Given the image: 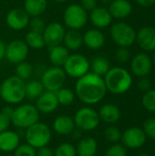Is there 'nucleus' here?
<instances>
[{"mask_svg":"<svg viewBox=\"0 0 155 156\" xmlns=\"http://www.w3.org/2000/svg\"><path fill=\"white\" fill-rule=\"evenodd\" d=\"M56 96L58 101V104L61 106H69L70 104L73 103L75 100V92L69 88L62 87L56 92Z\"/></svg>","mask_w":155,"mask_h":156,"instance_id":"31","label":"nucleus"},{"mask_svg":"<svg viewBox=\"0 0 155 156\" xmlns=\"http://www.w3.org/2000/svg\"><path fill=\"white\" fill-rule=\"evenodd\" d=\"M54 156H77L76 146L69 143H62L55 149Z\"/></svg>","mask_w":155,"mask_h":156,"instance_id":"33","label":"nucleus"},{"mask_svg":"<svg viewBox=\"0 0 155 156\" xmlns=\"http://www.w3.org/2000/svg\"><path fill=\"white\" fill-rule=\"evenodd\" d=\"M73 120L75 127L84 132H91L95 130L100 122L98 112L88 106L79 109L76 112Z\"/></svg>","mask_w":155,"mask_h":156,"instance_id":"9","label":"nucleus"},{"mask_svg":"<svg viewBox=\"0 0 155 156\" xmlns=\"http://www.w3.org/2000/svg\"><path fill=\"white\" fill-rule=\"evenodd\" d=\"M45 27H46V23H45L44 19L41 16L30 17V20H29V23H28L29 30L42 33L44 28H45Z\"/></svg>","mask_w":155,"mask_h":156,"instance_id":"37","label":"nucleus"},{"mask_svg":"<svg viewBox=\"0 0 155 156\" xmlns=\"http://www.w3.org/2000/svg\"><path fill=\"white\" fill-rule=\"evenodd\" d=\"M45 91V88L40 80H32L27 82H26L25 85V93L26 98L36 101L43 92Z\"/></svg>","mask_w":155,"mask_h":156,"instance_id":"29","label":"nucleus"},{"mask_svg":"<svg viewBox=\"0 0 155 156\" xmlns=\"http://www.w3.org/2000/svg\"><path fill=\"white\" fill-rule=\"evenodd\" d=\"M69 56V50L62 44L49 48L48 59L52 64V66L62 68Z\"/></svg>","mask_w":155,"mask_h":156,"instance_id":"23","label":"nucleus"},{"mask_svg":"<svg viewBox=\"0 0 155 156\" xmlns=\"http://www.w3.org/2000/svg\"><path fill=\"white\" fill-rule=\"evenodd\" d=\"M75 128L74 120L69 115H59L53 122V130L59 135H69L74 132Z\"/></svg>","mask_w":155,"mask_h":156,"instance_id":"22","label":"nucleus"},{"mask_svg":"<svg viewBox=\"0 0 155 156\" xmlns=\"http://www.w3.org/2000/svg\"><path fill=\"white\" fill-rule=\"evenodd\" d=\"M5 44L0 38V61L5 58Z\"/></svg>","mask_w":155,"mask_h":156,"instance_id":"47","label":"nucleus"},{"mask_svg":"<svg viewBox=\"0 0 155 156\" xmlns=\"http://www.w3.org/2000/svg\"><path fill=\"white\" fill-rule=\"evenodd\" d=\"M29 48L25 42L21 39H14L5 45V58L12 64H18L22 61H25L28 56Z\"/></svg>","mask_w":155,"mask_h":156,"instance_id":"11","label":"nucleus"},{"mask_svg":"<svg viewBox=\"0 0 155 156\" xmlns=\"http://www.w3.org/2000/svg\"><path fill=\"white\" fill-rule=\"evenodd\" d=\"M89 20V14L79 4L69 5L63 12V23L69 29L79 30L83 28Z\"/></svg>","mask_w":155,"mask_h":156,"instance_id":"6","label":"nucleus"},{"mask_svg":"<svg viewBox=\"0 0 155 156\" xmlns=\"http://www.w3.org/2000/svg\"><path fill=\"white\" fill-rule=\"evenodd\" d=\"M152 61L154 63V65H155V50L153 51V58H152Z\"/></svg>","mask_w":155,"mask_h":156,"instance_id":"50","label":"nucleus"},{"mask_svg":"<svg viewBox=\"0 0 155 156\" xmlns=\"http://www.w3.org/2000/svg\"><path fill=\"white\" fill-rule=\"evenodd\" d=\"M122 132L116 126H109L104 132L105 139L111 144H118L122 140Z\"/></svg>","mask_w":155,"mask_h":156,"instance_id":"34","label":"nucleus"},{"mask_svg":"<svg viewBox=\"0 0 155 156\" xmlns=\"http://www.w3.org/2000/svg\"><path fill=\"white\" fill-rule=\"evenodd\" d=\"M26 81L16 75L10 76L0 84V97L9 105L21 103L26 98Z\"/></svg>","mask_w":155,"mask_h":156,"instance_id":"3","label":"nucleus"},{"mask_svg":"<svg viewBox=\"0 0 155 156\" xmlns=\"http://www.w3.org/2000/svg\"><path fill=\"white\" fill-rule=\"evenodd\" d=\"M62 44L69 51H77L83 46L82 34L79 30L69 29L66 31Z\"/></svg>","mask_w":155,"mask_h":156,"instance_id":"25","label":"nucleus"},{"mask_svg":"<svg viewBox=\"0 0 155 156\" xmlns=\"http://www.w3.org/2000/svg\"><path fill=\"white\" fill-rule=\"evenodd\" d=\"M94 156H100V155H97V154H96V155H94Z\"/></svg>","mask_w":155,"mask_h":156,"instance_id":"52","label":"nucleus"},{"mask_svg":"<svg viewBox=\"0 0 155 156\" xmlns=\"http://www.w3.org/2000/svg\"><path fill=\"white\" fill-rule=\"evenodd\" d=\"M13 156H37V149L29 145L28 144H19L14 151Z\"/></svg>","mask_w":155,"mask_h":156,"instance_id":"36","label":"nucleus"},{"mask_svg":"<svg viewBox=\"0 0 155 156\" xmlns=\"http://www.w3.org/2000/svg\"><path fill=\"white\" fill-rule=\"evenodd\" d=\"M138 88L140 90L142 91H147L149 90H151V81L147 77H143L140 79L139 82H138Z\"/></svg>","mask_w":155,"mask_h":156,"instance_id":"42","label":"nucleus"},{"mask_svg":"<svg viewBox=\"0 0 155 156\" xmlns=\"http://www.w3.org/2000/svg\"><path fill=\"white\" fill-rule=\"evenodd\" d=\"M33 71H34L33 66L25 60V61H22V62L16 65V69H15L16 74L15 75L16 77H18L19 79L26 81V80H28L32 76Z\"/></svg>","mask_w":155,"mask_h":156,"instance_id":"32","label":"nucleus"},{"mask_svg":"<svg viewBox=\"0 0 155 156\" xmlns=\"http://www.w3.org/2000/svg\"><path fill=\"white\" fill-rule=\"evenodd\" d=\"M66 31L65 26L59 22L55 21L46 25L42 32L45 44L49 48L62 44Z\"/></svg>","mask_w":155,"mask_h":156,"instance_id":"12","label":"nucleus"},{"mask_svg":"<svg viewBox=\"0 0 155 156\" xmlns=\"http://www.w3.org/2000/svg\"><path fill=\"white\" fill-rule=\"evenodd\" d=\"M146 135L142 128L131 127L127 129L122 135L123 146L129 149H139L144 145L146 142Z\"/></svg>","mask_w":155,"mask_h":156,"instance_id":"13","label":"nucleus"},{"mask_svg":"<svg viewBox=\"0 0 155 156\" xmlns=\"http://www.w3.org/2000/svg\"><path fill=\"white\" fill-rule=\"evenodd\" d=\"M138 46L144 51L155 50V28L150 26L141 27L136 33Z\"/></svg>","mask_w":155,"mask_h":156,"instance_id":"18","label":"nucleus"},{"mask_svg":"<svg viewBox=\"0 0 155 156\" xmlns=\"http://www.w3.org/2000/svg\"><path fill=\"white\" fill-rule=\"evenodd\" d=\"M115 58L118 62L121 63H126L129 61L131 58V53L128 49V48L119 47V48L115 51Z\"/></svg>","mask_w":155,"mask_h":156,"instance_id":"40","label":"nucleus"},{"mask_svg":"<svg viewBox=\"0 0 155 156\" xmlns=\"http://www.w3.org/2000/svg\"><path fill=\"white\" fill-rule=\"evenodd\" d=\"M48 7V0H24V10L30 17L41 16Z\"/></svg>","mask_w":155,"mask_h":156,"instance_id":"27","label":"nucleus"},{"mask_svg":"<svg viewBox=\"0 0 155 156\" xmlns=\"http://www.w3.org/2000/svg\"><path fill=\"white\" fill-rule=\"evenodd\" d=\"M67 80V75L61 67L52 66L46 69L41 76V83L43 84L45 90L56 92L62 87Z\"/></svg>","mask_w":155,"mask_h":156,"instance_id":"10","label":"nucleus"},{"mask_svg":"<svg viewBox=\"0 0 155 156\" xmlns=\"http://www.w3.org/2000/svg\"><path fill=\"white\" fill-rule=\"evenodd\" d=\"M110 69H111V66H110L109 60L102 56H97L90 62V71H91L92 73L98 76L104 77L106 73L110 70Z\"/></svg>","mask_w":155,"mask_h":156,"instance_id":"28","label":"nucleus"},{"mask_svg":"<svg viewBox=\"0 0 155 156\" xmlns=\"http://www.w3.org/2000/svg\"><path fill=\"white\" fill-rule=\"evenodd\" d=\"M25 42L26 43L29 48L33 49H41L46 46L42 33L31 30L26 33L25 37Z\"/></svg>","mask_w":155,"mask_h":156,"instance_id":"30","label":"nucleus"},{"mask_svg":"<svg viewBox=\"0 0 155 156\" xmlns=\"http://www.w3.org/2000/svg\"><path fill=\"white\" fill-rule=\"evenodd\" d=\"M35 106L40 113L48 114L55 112L59 106V104L55 92L45 90L36 100Z\"/></svg>","mask_w":155,"mask_h":156,"instance_id":"16","label":"nucleus"},{"mask_svg":"<svg viewBox=\"0 0 155 156\" xmlns=\"http://www.w3.org/2000/svg\"><path fill=\"white\" fill-rule=\"evenodd\" d=\"M143 132L146 137L155 141V118H149L143 124Z\"/></svg>","mask_w":155,"mask_h":156,"instance_id":"39","label":"nucleus"},{"mask_svg":"<svg viewBox=\"0 0 155 156\" xmlns=\"http://www.w3.org/2000/svg\"><path fill=\"white\" fill-rule=\"evenodd\" d=\"M136 156H149V154H145V153H141V154H137Z\"/></svg>","mask_w":155,"mask_h":156,"instance_id":"49","label":"nucleus"},{"mask_svg":"<svg viewBox=\"0 0 155 156\" xmlns=\"http://www.w3.org/2000/svg\"><path fill=\"white\" fill-rule=\"evenodd\" d=\"M62 69L67 76L73 79H79L90 70V61L89 58L79 53L69 54Z\"/></svg>","mask_w":155,"mask_h":156,"instance_id":"7","label":"nucleus"},{"mask_svg":"<svg viewBox=\"0 0 155 156\" xmlns=\"http://www.w3.org/2000/svg\"><path fill=\"white\" fill-rule=\"evenodd\" d=\"M138 5L143 7H150L155 4V0H135Z\"/></svg>","mask_w":155,"mask_h":156,"instance_id":"45","label":"nucleus"},{"mask_svg":"<svg viewBox=\"0 0 155 156\" xmlns=\"http://www.w3.org/2000/svg\"><path fill=\"white\" fill-rule=\"evenodd\" d=\"M20 144V137L17 133L6 130L0 133V151L4 153L14 152Z\"/></svg>","mask_w":155,"mask_h":156,"instance_id":"21","label":"nucleus"},{"mask_svg":"<svg viewBox=\"0 0 155 156\" xmlns=\"http://www.w3.org/2000/svg\"><path fill=\"white\" fill-rule=\"evenodd\" d=\"M39 116L40 112L35 105L25 103L14 108V112L10 118V121L14 126L26 130L34 123L37 122Z\"/></svg>","mask_w":155,"mask_h":156,"instance_id":"4","label":"nucleus"},{"mask_svg":"<svg viewBox=\"0 0 155 156\" xmlns=\"http://www.w3.org/2000/svg\"><path fill=\"white\" fill-rule=\"evenodd\" d=\"M25 139L26 144L35 149H38L49 144L52 139V132L46 123L38 121L26 129Z\"/></svg>","mask_w":155,"mask_h":156,"instance_id":"5","label":"nucleus"},{"mask_svg":"<svg viewBox=\"0 0 155 156\" xmlns=\"http://www.w3.org/2000/svg\"><path fill=\"white\" fill-rule=\"evenodd\" d=\"M103 80L107 91L116 95L126 93L132 85V77L131 73L122 67L111 68L103 77Z\"/></svg>","mask_w":155,"mask_h":156,"instance_id":"2","label":"nucleus"},{"mask_svg":"<svg viewBox=\"0 0 155 156\" xmlns=\"http://www.w3.org/2000/svg\"><path fill=\"white\" fill-rule=\"evenodd\" d=\"M79 5L86 10V11H91L97 6V0H80Z\"/></svg>","mask_w":155,"mask_h":156,"instance_id":"43","label":"nucleus"},{"mask_svg":"<svg viewBox=\"0 0 155 156\" xmlns=\"http://www.w3.org/2000/svg\"><path fill=\"white\" fill-rule=\"evenodd\" d=\"M10 124H11L10 119L0 112V133L8 130Z\"/></svg>","mask_w":155,"mask_h":156,"instance_id":"41","label":"nucleus"},{"mask_svg":"<svg viewBox=\"0 0 155 156\" xmlns=\"http://www.w3.org/2000/svg\"><path fill=\"white\" fill-rule=\"evenodd\" d=\"M37 156H54V152L48 146H44L37 149Z\"/></svg>","mask_w":155,"mask_h":156,"instance_id":"44","label":"nucleus"},{"mask_svg":"<svg viewBox=\"0 0 155 156\" xmlns=\"http://www.w3.org/2000/svg\"><path fill=\"white\" fill-rule=\"evenodd\" d=\"M89 19L94 26V27L98 29L106 28L111 26L112 22V16L108 8L98 5L91 11H90Z\"/></svg>","mask_w":155,"mask_h":156,"instance_id":"17","label":"nucleus"},{"mask_svg":"<svg viewBox=\"0 0 155 156\" xmlns=\"http://www.w3.org/2000/svg\"><path fill=\"white\" fill-rule=\"evenodd\" d=\"M98 144L92 137H84L80 139L76 146L78 156H94L97 154Z\"/></svg>","mask_w":155,"mask_h":156,"instance_id":"26","label":"nucleus"},{"mask_svg":"<svg viewBox=\"0 0 155 156\" xmlns=\"http://www.w3.org/2000/svg\"><path fill=\"white\" fill-rule=\"evenodd\" d=\"M153 68L152 58L143 52L136 54L131 61V70L132 72L139 77H147L151 72Z\"/></svg>","mask_w":155,"mask_h":156,"instance_id":"15","label":"nucleus"},{"mask_svg":"<svg viewBox=\"0 0 155 156\" xmlns=\"http://www.w3.org/2000/svg\"><path fill=\"white\" fill-rule=\"evenodd\" d=\"M30 16L23 8H13L5 16V23L9 28L21 31L28 27Z\"/></svg>","mask_w":155,"mask_h":156,"instance_id":"14","label":"nucleus"},{"mask_svg":"<svg viewBox=\"0 0 155 156\" xmlns=\"http://www.w3.org/2000/svg\"><path fill=\"white\" fill-rule=\"evenodd\" d=\"M105 156H127V150L120 144H113L107 149Z\"/></svg>","mask_w":155,"mask_h":156,"instance_id":"38","label":"nucleus"},{"mask_svg":"<svg viewBox=\"0 0 155 156\" xmlns=\"http://www.w3.org/2000/svg\"><path fill=\"white\" fill-rule=\"evenodd\" d=\"M4 156H12V155H8V154H7V155H4Z\"/></svg>","mask_w":155,"mask_h":156,"instance_id":"51","label":"nucleus"},{"mask_svg":"<svg viewBox=\"0 0 155 156\" xmlns=\"http://www.w3.org/2000/svg\"><path fill=\"white\" fill-rule=\"evenodd\" d=\"M83 37V45L90 49L97 50L101 48L106 41L105 35L100 29L98 28H90L88 29L84 34Z\"/></svg>","mask_w":155,"mask_h":156,"instance_id":"19","label":"nucleus"},{"mask_svg":"<svg viewBox=\"0 0 155 156\" xmlns=\"http://www.w3.org/2000/svg\"><path fill=\"white\" fill-rule=\"evenodd\" d=\"M142 103L145 110L155 112V90H147L142 98Z\"/></svg>","mask_w":155,"mask_h":156,"instance_id":"35","label":"nucleus"},{"mask_svg":"<svg viewBox=\"0 0 155 156\" xmlns=\"http://www.w3.org/2000/svg\"><path fill=\"white\" fill-rule=\"evenodd\" d=\"M111 37L114 43L119 47L129 48L136 40V31L125 22H116L111 27Z\"/></svg>","mask_w":155,"mask_h":156,"instance_id":"8","label":"nucleus"},{"mask_svg":"<svg viewBox=\"0 0 155 156\" xmlns=\"http://www.w3.org/2000/svg\"><path fill=\"white\" fill-rule=\"evenodd\" d=\"M108 10L112 18L123 19L131 15L132 5L129 0H112L109 4Z\"/></svg>","mask_w":155,"mask_h":156,"instance_id":"20","label":"nucleus"},{"mask_svg":"<svg viewBox=\"0 0 155 156\" xmlns=\"http://www.w3.org/2000/svg\"><path fill=\"white\" fill-rule=\"evenodd\" d=\"M98 113L100 120L108 124H114L121 118L120 109L112 103H107L101 106Z\"/></svg>","mask_w":155,"mask_h":156,"instance_id":"24","label":"nucleus"},{"mask_svg":"<svg viewBox=\"0 0 155 156\" xmlns=\"http://www.w3.org/2000/svg\"><path fill=\"white\" fill-rule=\"evenodd\" d=\"M53 1L57 3H64V2H67L68 0H53Z\"/></svg>","mask_w":155,"mask_h":156,"instance_id":"48","label":"nucleus"},{"mask_svg":"<svg viewBox=\"0 0 155 156\" xmlns=\"http://www.w3.org/2000/svg\"><path fill=\"white\" fill-rule=\"evenodd\" d=\"M1 112L3 113V114H5L6 117H8L9 119L11 118V116H12V114H13V112H14V108L13 107H11V105H7V106H5V107H4L3 108V110L1 111Z\"/></svg>","mask_w":155,"mask_h":156,"instance_id":"46","label":"nucleus"},{"mask_svg":"<svg viewBox=\"0 0 155 156\" xmlns=\"http://www.w3.org/2000/svg\"><path fill=\"white\" fill-rule=\"evenodd\" d=\"M74 92L84 104L94 105L103 100L107 93V88L103 77L90 71L77 80Z\"/></svg>","mask_w":155,"mask_h":156,"instance_id":"1","label":"nucleus"}]
</instances>
